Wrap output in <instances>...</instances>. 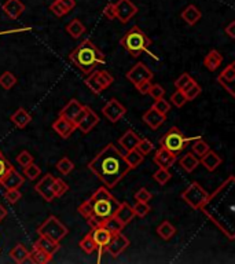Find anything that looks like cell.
Here are the masks:
<instances>
[{"label":"cell","mask_w":235,"mask_h":264,"mask_svg":"<svg viewBox=\"0 0 235 264\" xmlns=\"http://www.w3.org/2000/svg\"><path fill=\"white\" fill-rule=\"evenodd\" d=\"M209 149H211L209 148V144H208L207 142L201 138V136H198V138H194L193 139L191 152H193L197 157H201V156H203V154L207 153Z\"/></svg>","instance_id":"74e56055"},{"label":"cell","mask_w":235,"mask_h":264,"mask_svg":"<svg viewBox=\"0 0 235 264\" xmlns=\"http://www.w3.org/2000/svg\"><path fill=\"white\" fill-rule=\"evenodd\" d=\"M50 11L52 14L58 17V18H62L65 15L69 14V10L66 9V6L61 2V0H54L50 5Z\"/></svg>","instance_id":"60d3db41"},{"label":"cell","mask_w":235,"mask_h":264,"mask_svg":"<svg viewBox=\"0 0 235 264\" xmlns=\"http://www.w3.org/2000/svg\"><path fill=\"white\" fill-rule=\"evenodd\" d=\"M68 58L85 76L93 73L94 70H97L106 61L105 54L90 39H85L80 43Z\"/></svg>","instance_id":"3957f363"},{"label":"cell","mask_w":235,"mask_h":264,"mask_svg":"<svg viewBox=\"0 0 235 264\" xmlns=\"http://www.w3.org/2000/svg\"><path fill=\"white\" fill-rule=\"evenodd\" d=\"M114 216L120 220L124 226H127L128 223H131L135 218L134 208L128 204V202H120L117 209H115Z\"/></svg>","instance_id":"7402d4cb"},{"label":"cell","mask_w":235,"mask_h":264,"mask_svg":"<svg viewBox=\"0 0 235 264\" xmlns=\"http://www.w3.org/2000/svg\"><path fill=\"white\" fill-rule=\"evenodd\" d=\"M65 31H66V33H68L69 36L73 37V39H80V37L83 36L84 33H85L87 28H85V25H84L80 19L74 18L72 19L70 22H68Z\"/></svg>","instance_id":"f546056e"},{"label":"cell","mask_w":235,"mask_h":264,"mask_svg":"<svg viewBox=\"0 0 235 264\" xmlns=\"http://www.w3.org/2000/svg\"><path fill=\"white\" fill-rule=\"evenodd\" d=\"M10 121L13 123V124L19 128V130H23L26 125L32 121V116L29 114V111L26 109H23V107H18L17 110L11 114L10 117Z\"/></svg>","instance_id":"603a6c76"},{"label":"cell","mask_w":235,"mask_h":264,"mask_svg":"<svg viewBox=\"0 0 235 264\" xmlns=\"http://www.w3.org/2000/svg\"><path fill=\"white\" fill-rule=\"evenodd\" d=\"M68 232H69L68 227H66L64 223L61 222L56 216H54V215L48 216V218L37 227V234H39V236L47 237V238H50V240H52V241L55 242L62 241L65 237L68 236Z\"/></svg>","instance_id":"8992f818"},{"label":"cell","mask_w":235,"mask_h":264,"mask_svg":"<svg viewBox=\"0 0 235 264\" xmlns=\"http://www.w3.org/2000/svg\"><path fill=\"white\" fill-rule=\"evenodd\" d=\"M84 111H85V106L81 105L77 99H74L73 98V99H70L69 102L65 105L64 109L60 111V116L65 117L66 120L72 121V123L77 127L78 121L81 120Z\"/></svg>","instance_id":"ba28073f"},{"label":"cell","mask_w":235,"mask_h":264,"mask_svg":"<svg viewBox=\"0 0 235 264\" xmlns=\"http://www.w3.org/2000/svg\"><path fill=\"white\" fill-rule=\"evenodd\" d=\"M193 139L194 138H186L185 134L178 127H172L160 140V148H164L175 156H179L189 146L190 142H193Z\"/></svg>","instance_id":"5b68a950"},{"label":"cell","mask_w":235,"mask_h":264,"mask_svg":"<svg viewBox=\"0 0 235 264\" xmlns=\"http://www.w3.org/2000/svg\"><path fill=\"white\" fill-rule=\"evenodd\" d=\"M136 150H138L139 153L143 154V156H148L154 150V144H153L152 140H149L148 138H140V140L136 144Z\"/></svg>","instance_id":"681fc988"},{"label":"cell","mask_w":235,"mask_h":264,"mask_svg":"<svg viewBox=\"0 0 235 264\" xmlns=\"http://www.w3.org/2000/svg\"><path fill=\"white\" fill-rule=\"evenodd\" d=\"M78 213L83 216L84 219H87L88 216H90V213H91V209H90V205H88V201H84L83 204L80 205L77 208Z\"/></svg>","instance_id":"94428289"},{"label":"cell","mask_w":235,"mask_h":264,"mask_svg":"<svg viewBox=\"0 0 235 264\" xmlns=\"http://www.w3.org/2000/svg\"><path fill=\"white\" fill-rule=\"evenodd\" d=\"M10 257L14 260L17 264H22L25 261H28L29 250L22 245V244H17V245L10 250Z\"/></svg>","instance_id":"1f68e13d"},{"label":"cell","mask_w":235,"mask_h":264,"mask_svg":"<svg viewBox=\"0 0 235 264\" xmlns=\"http://www.w3.org/2000/svg\"><path fill=\"white\" fill-rule=\"evenodd\" d=\"M199 164H202L203 167L207 168V171L213 172L221 164V157L209 149L207 153L199 157Z\"/></svg>","instance_id":"cb8c5ba5"},{"label":"cell","mask_w":235,"mask_h":264,"mask_svg":"<svg viewBox=\"0 0 235 264\" xmlns=\"http://www.w3.org/2000/svg\"><path fill=\"white\" fill-rule=\"evenodd\" d=\"M52 257H54V256L50 255V253H47V252H44V250L40 249V248L33 246L32 250L29 252L28 261L36 264H48L52 261Z\"/></svg>","instance_id":"4316f807"},{"label":"cell","mask_w":235,"mask_h":264,"mask_svg":"<svg viewBox=\"0 0 235 264\" xmlns=\"http://www.w3.org/2000/svg\"><path fill=\"white\" fill-rule=\"evenodd\" d=\"M186 95V98H187V102H191V101H194L195 98L199 97V94L202 93V88H201V85H199L197 81H194L190 87H187L183 91Z\"/></svg>","instance_id":"bcb514c9"},{"label":"cell","mask_w":235,"mask_h":264,"mask_svg":"<svg viewBox=\"0 0 235 264\" xmlns=\"http://www.w3.org/2000/svg\"><path fill=\"white\" fill-rule=\"evenodd\" d=\"M114 7L115 18L119 19L121 23L129 22L139 11L138 7L131 0H117L114 3Z\"/></svg>","instance_id":"9c48e42d"},{"label":"cell","mask_w":235,"mask_h":264,"mask_svg":"<svg viewBox=\"0 0 235 264\" xmlns=\"http://www.w3.org/2000/svg\"><path fill=\"white\" fill-rule=\"evenodd\" d=\"M5 198L7 199L9 204H15L22 198V194H21V191L18 189H10V190H6Z\"/></svg>","instance_id":"db71d44e"},{"label":"cell","mask_w":235,"mask_h":264,"mask_svg":"<svg viewBox=\"0 0 235 264\" xmlns=\"http://www.w3.org/2000/svg\"><path fill=\"white\" fill-rule=\"evenodd\" d=\"M15 84H17V77L11 72H5L0 76V85L7 91L14 87Z\"/></svg>","instance_id":"ee69618b"},{"label":"cell","mask_w":235,"mask_h":264,"mask_svg":"<svg viewBox=\"0 0 235 264\" xmlns=\"http://www.w3.org/2000/svg\"><path fill=\"white\" fill-rule=\"evenodd\" d=\"M142 120L144 124L148 125L149 128H152V130H158V128L165 123L166 116H164L161 113H158L154 107H150V109L142 116Z\"/></svg>","instance_id":"ac0fdd59"},{"label":"cell","mask_w":235,"mask_h":264,"mask_svg":"<svg viewBox=\"0 0 235 264\" xmlns=\"http://www.w3.org/2000/svg\"><path fill=\"white\" fill-rule=\"evenodd\" d=\"M98 123H99V116L91 107L85 106V111H84L83 117H81V120L78 121L77 130L84 135L90 134L97 127Z\"/></svg>","instance_id":"9a60e30c"},{"label":"cell","mask_w":235,"mask_h":264,"mask_svg":"<svg viewBox=\"0 0 235 264\" xmlns=\"http://www.w3.org/2000/svg\"><path fill=\"white\" fill-rule=\"evenodd\" d=\"M33 246H36V248H40L43 249L44 252L47 253H50V255H55L56 252L60 250V242H55L50 240V238H47V237H43V236H39V240H37Z\"/></svg>","instance_id":"83f0119b"},{"label":"cell","mask_w":235,"mask_h":264,"mask_svg":"<svg viewBox=\"0 0 235 264\" xmlns=\"http://www.w3.org/2000/svg\"><path fill=\"white\" fill-rule=\"evenodd\" d=\"M194 81H195V80H194L189 73H183L180 74L179 77L175 80V87L176 90H182V91H185L186 88L190 87Z\"/></svg>","instance_id":"f6af8a7d"},{"label":"cell","mask_w":235,"mask_h":264,"mask_svg":"<svg viewBox=\"0 0 235 264\" xmlns=\"http://www.w3.org/2000/svg\"><path fill=\"white\" fill-rule=\"evenodd\" d=\"M2 9L10 19H18L25 11V5L21 0H6Z\"/></svg>","instance_id":"ffe728a7"},{"label":"cell","mask_w":235,"mask_h":264,"mask_svg":"<svg viewBox=\"0 0 235 264\" xmlns=\"http://www.w3.org/2000/svg\"><path fill=\"white\" fill-rule=\"evenodd\" d=\"M221 62H223V55L217 50H211L203 58V65L209 72H215L221 65Z\"/></svg>","instance_id":"f1b7e54d"},{"label":"cell","mask_w":235,"mask_h":264,"mask_svg":"<svg viewBox=\"0 0 235 264\" xmlns=\"http://www.w3.org/2000/svg\"><path fill=\"white\" fill-rule=\"evenodd\" d=\"M78 246L81 248L84 253H87V255H93L94 252H97L98 250V246L94 241L93 236H91V232H88L87 236L84 237L81 241L78 242Z\"/></svg>","instance_id":"e575fe53"},{"label":"cell","mask_w":235,"mask_h":264,"mask_svg":"<svg viewBox=\"0 0 235 264\" xmlns=\"http://www.w3.org/2000/svg\"><path fill=\"white\" fill-rule=\"evenodd\" d=\"M56 169L62 173V175H69L70 172L74 169L73 161H70L68 157H62L60 161L56 162Z\"/></svg>","instance_id":"7bdbcfd3"},{"label":"cell","mask_w":235,"mask_h":264,"mask_svg":"<svg viewBox=\"0 0 235 264\" xmlns=\"http://www.w3.org/2000/svg\"><path fill=\"white\" fill-rule=\"evenodd\" d=\"M180 197L186 204L195 209V211H199L209 201V193L199 185L198 182H193L191 185L187 186L183 190V193L180 194Z\"/></svg>","instance_id":"52a82bcc"},{"label":"cell","mask_w":235,"mask_h":264,"mask_svg":"<svg viewBox=\"0 0 235 264\" xmlns=\"http://www.w3.org/2000/svg\"><path fill=\"white\" fill-rule=\"evenodd\" d=\"M129 244H131V242H129L128 237H125L124 234H123V231L117 232V234H113V236H111L110 241H109V244L106 245L105 250H107L109 255L115 259V257H119V256L128 248Z\"/></svg>","instance_id":"7c38bea8"},{"label":"cell","mask_w":235,"mask_h":264,"mask_svg":"<svg viewBox=\"0 0 235 264\" xmlns=\"http://www.w3.org/2000/svg\"><path fill=\"white\" fill-rule=\"evenodd\" d=\"M88 169L97 176L107 189H114L119 182L128 175L131 168L125 161L124 154L114 143H109L88 162Z\"/></svg>","instance_id":"6da1fadb"},{"label":"cell","mask_w":235,"mask_h":264,"mask_svg":"<svg viewBox=\"0 0 235 264\" xmlns=\"http://www.w3.org/2000/svg\"><path fill=\"white\" fill-rule=\"evenodd\" d=\"M17 162H18L21 167H26L31 162H33V156L26 150H23L17 156Z\"/></svg>","instance_id":"6f0895ef"},{"label":"cell","mask_w":235,"mask_h":264,"mask_svg":"<svg viewBox=\"0 0 235 264\" xmlns=\"http://www.w3.org/2000/svg\"><path fill=\"white\" fill-rule=\"evenodd\" d=\"M13 168L14 167L11 165V162L5 157V154L2 153V150H0V182H2V179H3Z\"/></svg>","instance_id":"f5cc1de1"},{"label":"cell","mask_w":235,"mask_h":264,"mask_svg":"<svg viewBox=\"0 0 235 264\" xmlns=\"http://www.w3.org/2000/svg\"><path fill=\"white\" fill-rule=\"evenodd\" d=\"M180 17H182V19H183L187 25H190V26H194V25H195V23L198 22L199 19H201V17H202V13L199 11V9L197 7V6L189 5L185 10H183V11H182Z\"/></svg>","instance_id":"484cf974"},{"label":"cell","mask_w":235,"mask_h":264,"mask_svg":"<svg viewBox=\"0 0 235 264\" xmlns=\"http://www.w3.org/2000/svg\"><path fill=\"white\" fill-rule=\"evenodd\" d=\"M149 95L156 101V99L164 98V95H165V90H164V87L160 85V84H152L150 91H149Z\"/></svg>","instance_id":"9f6ffc18"},{"label":"cell","mask_w":235,"mask_h":264,"mask_svg":"<svg viewBox=\"0 0 235 264\" xmlns=\"http://www.w3.org/2000/svg\"><path fill=\"white\" fill-rule=\"evenodd\" d=\"M65 6H66V9L69 10H73L76 7V0H61Z\"/></svg>","instance_id":"be15d7a7"},{"label":"cell","mask_w":235,"mask_h":264,"mask_svg":"<svg viewBox=\"0 0 235 264\" xmlns=\"http://www.w3.org/2000/svg\"><path fill=\"white\" fill-rule=\"evenodd\" d=\"M153 72L149 69L148 66L144 65L143 62H138L136 65H134L131 69L127 72V79L134 84L135 87L140 84L142 81H146V80L153 79Z\"/></svg>","instance_id":"8fae6325"},{"label":"cell","mask_w":235,"mask_h":264,"mask_svg":"<svg viewBox=\"0 0 235 264\" xmlns=\"http://www.w3.org/2000/svg\"><path fill=\"white\" fill-rule=\"evenodd\" d=\"M102 226L106 228L107 231L111 232V236H113V234H117V232H121L125 227L124 224H123L119 219L115 218V216H111V218L106 219Z\"/></svg>","instance_id":"d590c367"},{"label":"cell","mask_w":235,"mask_h":264,"mask_svg":"<svg viewBox=\"0 0 235 264\" xmlns=\"http://www.w3.org/2000/svg\"><path fill=\"white\" fill-rule=\"evenodd\" d=\"M120 46L128 52L132 58H139L143 52L149 51L152 46V39L143 32L139 26H132L121 37Z\"/></svg>","instance_id":"277c9868"},{"label":"cell","mask_w":235,"mask_h":264,"mask_svg":"<svg viewBox=\"0 0 235 264\" xmlns=\"http://www.w3.org/2000/svg\"><path fill=\"white\" fill-rule=\"evenodd\" d=\"M7 32H0V35H6Z\"/></svg>","instance_id":"03108f58"},{"label":"cell","mask_w":235,"mask_h":264,"mask_svg":"<svg viewBox=\"0 0 235 264\" xmlns=\"http://www.w3.org/2000/svg\"><path fill=\"white\" fill-rule=\"evenodd\" d=\"M158 113H161L164 116H166L169 111H171V102H168L165 98H160V99H156L153 106Z\"/></svg>","instance_id":"c3c4849f"},{"label":"cell","mask_w":235,"mask_h":264,"mask_svg":"<svg viewBox=\"0 0 235 264\" xmlns=\"http://www.w3.org/2000/svg\"><path fill=\"white\" fill-rule=\"evenodd\" d=\"M224 32L228 35V37H230V39H232V40H234V39H235V21H231V22L227 25L226 28H224Z\"/></svg>","instance_id":"6125c7cd"},{"label":"cell","mask_w":235,"mask_h":264,"mask_svg":"<svg viewBox=\"0 0 235 264\" xmlns=\"http://www.w3.org/2000/svg\"><path fill=\"white\" fill-rule=\"evenodd\" d=\"M69 190V186L66 185L62 179L60 178H55L54 179V183H52V193H54V197H62V195Z\"/></svg>","instance_id":"7dc6e473"},{"label":"cell","mask_w":235,"mask_h":264,"mask_svg":"<svg viewBox=\"0 0 235 264\" xmlns=\"http://www.w3.org/2000/svg\"><path fill=\"white\" fill-rule=\"evenodd\" d=\"M52 130L55 131L56 134L60 135L62 139H68L70 135L77 130V127H76L72 121L66 120L65 117L60 116L58 120L54 121V124H52Z\"/></svg>","instance_id":"e0dca14e"},{"label":"cell","mask_w":235,"mask_h":264,"mask_svg":"<svg viewBox=\"0 0 235 264\" xmlns=\"http://www.w3.org/2000/svg\"><path fill=\"white\" fill-rule=\"evenodd\" d=\"M150 87H152V80H146V81H142L140 84H138V85H136V90H138L142 95H149Z\"/></svg>","instance_id":"91938a15"},{"label":"cell","mask_w":235,"mask_h":264,"mask_svg":"<svg viewBox=\"0 0 235 264\" xmlns=\"http://www.w3.org/2000/svg\"><path fill=\"white\" fill-rule=\"evenodd\" d=\"M54 179H55V176L52 175V173H46L40 181L37 182V185H35V191L42 195L46 202H52L54 198H55L54 193H52Z\"/></svg>","instance_id":"4fadbf2b"},{"label":"cell","mask_w":235,"mask_h":264,"mask_svg":"<svg viewBox=\"0 0 235 264\" xmlns=\"http://www.w3.org/2000/svg\"><path fill=\"white\" fill-rule=\"evenodd\" d=\"M84 83H85V85L88 87V90L93 94H95V95H99V94L103 93V88L101 87V84H99V81L97 80V76H95L94 72L88 74V77L84 80Z\"/></svg>","instance_id":"f35d334b"},{"label":"cell","mask_w":235,"mask_h":264,"mask_svg":"<svg viewBox=\"0 0 235 264\" xmlns=\"http://www.w3.org/2000/svg\"><path fill=\"white\" fill-rule=\"evenodd\" d=\"M94 73H95V76H97V80L99 81V84H101V87L103 88V90H106L107 87H110L111 84H113V81H114V77H113V76L105 69L94 70Z\"/></svg>","instance_id":"8d00e7d4"},{"label":"cell","mask_w":235,"mask_h":264,"mask_svg":"<svg viewBox=\"0 0 235 264\" xmlns=\"http://www.w3.org/2000/svg\"><path fill=\"white\" fill-rule=\"evenodd\" d=\"M102 113L110 123L115 124V123H119L125 116L127 109H125L124 105H121L120 101H117L115 98H113L105 106L102 107Z\"/></svg>","instance_id":"30bf717a"},{"label":"cell","mask_w":235,"mask_h":264,"mask_svg":"<svg viewBox=\"0 0 235 264\" xmlns=\"http://www.w3.org/2000/svg\"><path fill=\"white\" fill-rule=\"evenodd\" d=\"M152 198L153 194L148 189H144V187H140V189L135 193V201H138V202H149Z\"/></svg>","instance_id":"11a10c76"},{"label":"cell","mask_w":235,"mask_h":264,"mask_svg":"<svg viewBox=\"0 0 235 264\" xmlns=\"http://www.w3.org/2000/svg\"><path fill=\"white\" fill-rule=\"evenodd\" d=\"M87 201L90 209H91V213L85 220H87L88 226L91 228L99 227L106 219L114 216L115 209L120 204V201H117V198H114V195L111 194L107 187L97 189V191Z\"/></svg>","instance_id":"7a4b0ae2"},{"label":"cell","mask_w":235,"mask_h":264,"mask_svg":"<svg viewBox=\"0 0 235 264\" xmlns=\"http://www.w3.org/2000/svg\"><path fill=\"white\" fill-rule=\"evenodd\" d=\"M157 234L161 237L164 241H169L171 238H173L176 234V228L175 226L169 223L168 220H164L161 222V224H158V227H157Z\"/></svg>","instance_id":"d6a6232c"},{"label":"cell","mask_w":235,"mask_h":264,"mask_svg":"<svg viewBox=\"0 0 235 264\" xmlns=\"http://www.w3.org/2000/svg\"><path fill=\"white\" fill-rule=\"evenodd\" d=\"M180 167L183 168L186 172H193L197 169V167L199 165V160L195 154L191 152V153H186L183 157L179 160Z\"/></svg>","instance_id":"4dcf8cb0"},{"label":"cell","mask_w":235,"mask_h":264,"mask_svg":"<svg viewBox=\"0 0 235 264\" xmlns=\"http://www.w3.org/2000/svg\"><path fill=\"white\" fill-rule=\"evenodd\" d=\"M124 158L127 164H128V167L131 169H135V168H138L142 164L143 160H144V156L139 153L136 149H132V150H128L127 154H124Z\"/></svg>","instance_id":"836d02e7"},{"label":"cell","mask_w":235,"mask_h":264,"mask_svg":"<svg viewBox=\"0 0 235 264\" xmlns=\"http://www.w3.org/2000/svg\"><path fill=\"white\" fill-rule=\"evenodd\" d=\"M7 215H9V212H7V209H6L5 205L0 204V223L3 222L6 218H7Z\"/></svg>","instance_id":"e7e4bbea"},{"label":"cell","mask_w":235,"mask_h":264,"mask_svg":"<svg viewBox=\"0 0 235 264\" xmlns=\"http://www.w3.org/2000/svg\"><path fill=\"white\" fill-rule=\"evenodd\" d=\"M91 236H93L94 241H95V244H97L98 250L102 252V250H105L106 245L109 244V241H110L111 232L107 231L106 228L103 227V226H99V227L93 228Z\"/></svg>","instance_id":"44dd1931"},{"label":"cell","mask_w":235,"mask_h":264,"mask_svg":"<svg viewBox=\"0 0 235 264\" xmlns=\"http://www.w3.org/2000/svg\"><path fill=\"white\" fill-rule=\"evenodd\" d=\"M139 140H140V136L134 130H128L125 131V134H123L119 138V144L124 149L125 152H128V150L136 149V144H138Z\"/></svg>","instance_id":"d4e9b609"},{"label":"cell","mask_w":235,"mask_h":264,"mask_svg":"<svg viewBox=\"0 0 235 264\" xmlns=\"http://www.w3.org/2000/svg\"><path fill=\"white\" fill-rule=\"evenodd\" d=\"M153 161L158 168H165V169H169L171 167H173V164L178 161V156H175L171 152H168L164 148H160L154 154L153 157Z\"/></svg>","instance_id":"2e32d148"},{"label":"cell","mask_w":235,"mask_h":264,"mask_svg":"<svg viewBox=\"0 0 235 264\" xmlns=\"http://www.w3.org/2000/svg\"><path fill=\"white\" fill-rule=\"evenodd\" d=\"M172 178L171 172L169 169H165V168H158L156 172H154V175H153V179L158 183V185L161 186H165L169 179Z\"/></svg>","instance_id":"b9f144b4"},{"label":"cell","mask_w":235,"mask_h":264,"mask_svg":"<svg viewBox=\"0 0 235 264\" xmlns=\"http://www.w3.org/2000/svg\"><path fill=\"white\" fill-rule=\"evenodd\" d=\"M22 168H23V176L28 178L29 181H36L37 178L42 175V168L39 167L37 164H35V162H31L29 165Z\"/></svg>","instance_id":"ab89813d"},{"label":"cell","mask_w":235,"mask_h":264,"mask_svg":"<svg viewBox=\"0 0 235 264\" xmlns=\"http://www.w3.org/2000/svg\"><path fill=\"white\" fill-rule=\"evenodd\" d=\"M234 81H235V65L231 62L230 65L226 66L223 72L217 76V83L230 94L231 97H235L234 93Z\"/></svg>","instance_id":"5bb4252c"},{"label":"cell","mask_w":235,"mask_h":264,"mask_svg":"<svg viewBox=\"0 0 235 264\" xmlns=\"http://www.w3.org/2000/svg\"><path fill=\"white\" fill-rule=\"evenodd\" d=\"M102 15L107 18L109 21H113L115 19V7L114 3H107L105 7H103V11H102Z\"/></svg>","instance_id":"680465c9"},{"label":"cell","mask_w":235,"mask_h":264,"mask_svg":"<svg viewBox=\"0 0 235 264\" xmlns=\"http://www.w3.org/2000/svg\"><path fill=\"white\" fill-rule=\"evenodd\" d=\"M23 182H25L23 175H21L18 171H15V168H13L7 175L2 179L0 186H2L3 189H6V190H10V189H19V187L23 185Z\"/></svg>","instance_id":"d6986e66"},{"label":"cell","mask_w":235,"mask_h":264,"mask_svg":"<svg viewBox=\"0 0 235 264\" xmlns=\"http://www.w3.org/2000/svg\"><path fill=\"white\" fill-rule=\"evenodd\" d=\"M171 103L175 105L176 107H183L187 103V98H186L185 93L182 90H176L175 93L171 95Z\"/></svg>","instance_id":"f907efd6"},{"label":"cell","mask_w":235,"mask_h":264,"mask_svg":"<svg viewBox=\"0 0 235 264\" xmlns=\"http://www.w3.org/2000/svg\"><path fill=\"white\" fill-rule=\"evenodd\" d=\"M132 208H134L135 216H138V218H144V216H148L149 212L152 211L149 202H138V201H136V204H135Z\"/></svg>","instance_id":"816d5d0a"}]
</instances>
